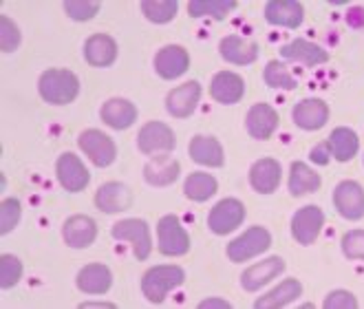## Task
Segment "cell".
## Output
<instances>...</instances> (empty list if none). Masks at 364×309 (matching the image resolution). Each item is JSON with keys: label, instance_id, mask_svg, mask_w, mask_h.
Segmentation results:
<instances>
[{"label": "cell", "instance_id": "cell-1", "mask_svg": "<svg viewBox=\"0 0 364 309\" xmlns=\"http://www.w3.org/2000/svg\"><path fill=\"white\" fill-rule=\"evenodd\" d=\"M38 93L55 106L71 104L80 95V80L69 69H47L38 80Z\"/></svg>", "mask_w": 364, "mask_h": 309}, {"label": "cell", "instance_id": "cell-2", "mask_svg": "<svg viewBox=\"0 0 364 309\" xmlns=\"http://www.w3.org/2000/svg\"><path fill=\"white\" fill-rule=\"evenodd\" d=\"M183 281H186V272L179 265H155V268H151L144 274L141 292L148 303L161 305L170 292L183 285Z\"/></svg>", "mask_w": 364, "mask_h": 309}, {"label": "cell", "instance_id": "cell-3", "mask_svg": "<svg viewBox=\"0 0 364 309\" xmlns=\"http://www.w3.org/2000/svg\"><path fill=\"white\" fill-rule=\"evenodd\" d=\"M111 236L117 241H128L133 248L137 261H146L151 256L153 241H151V226L144 219H124L111 228Z\"/></svg>", "mask_w": 364, "mask_h": 309}, {"label": "cell", "instance_id": "cell-4", "mask_svg": "<svg viewBox=\"0 0 364 309\" xmlns=\"http://www.w3.org/2000/svg\"><path fill=\"white\" fill-rule=\"evenodd\" d=\"M159 252L164 256H183L190 250V234L181 226L177 214H166L157 224Z\"/></svg>", "mask_w": 364, "mask_h": 309}, {"label": "cell", "instance_id": "cell-5", "mask_svg": "<svg viewBox=\"0 0 364 309\" xmlns=\"http://www.w3.org/2000/svg\"><path fill=\"white\" fill-rule=\"evenodd\" d=\"M269 246H272V234L261 226H254L245 230L239 239L228 243V258L234 263H243L267 252Z\"/></svg>", "mask_w": 364, "mask_h": 309}, {"label": "cell", "instance_id": "cell-6", "mask_svg": "<svg viewBox=\"0 0 364 309\" xmlns=\"http://www.w3.org/2000/svg\"><path fill=\"white\" fill-rule=\"evenodd\" d=\"M77 146L82 148L84 154H89V159L97 168H106V166H111L117 159L115 142L102 130H95V128L82 130L80 137H77Z\"/></svg>", "mask_w": 364, "mask_h": 309}, {"label": "cell", "instance_id": "cell-7", "mask_svg": "<svg viewBox=\"0 0 364 309\" xmlns=\"http://www.w3.org/2000/svg\"><path fill=\"white\" fill-rule=\"evenodd\" d=\"M137 146H139L141 152L159 157V154H168V152L175 150L177 137H175L173 128H170L168 124H164V122H148L139 130Z\"/></svg>", "mask_w": 364, "mask_h": 309}, {"label": "cell", "instance_id": "cell-8", "mask_svg": "<svg viewBox=\"0 0 364 309\" xmlns=\"http://www.w3.org/2000/svg\"><path fill=\"white\" fill-rule=\"evenodd\" d=\"M245 221V206L239 201V199H223L217 206H214L208 214V228L214 234H230L237 230Z\"/></svg>", "mask_w": 364, "mask_h": 309}, {"label": "cell", "instance_id": "cell-9", "mask_svg": "<svg viewBox=\"0 0 364 309\" xmlns=\"http://www.w3.org/2000/svg\"><path fill=\"white\" fill-rule=\"evenodd\" d=\"M55 174H58L60 186L69 192H80L91 182V174H89L87 166H84L82 159L73 152L60 154L58 162H55Z\"/></svg>", "mask_w": 364, "mask_h": 309}, {"label": "cell", "instance_id": "cell-10", "mask_svg": "<svg viewBox=\"0 0 364 309\" xmlns=\"http://www.w3.org/2000/svg\"><path fill=\"white\" fill-rule=\"evenodd\" d=\"M333 206L342 219L360 221L364 216V188L358 182H340L333 190Z\"/></svg>", "mask_w": 364, "mask_h": 309}, {"label": "cell", "instance_id": "cell-11", "mask_svg": "<svg viewBox=\"0 0 364 309\" xmlns=\"http://www.w3.org/2000/svg\"><path fill=\"white\" fill-rule=\"evenodd\" d=\"M199 100H201V84L197 80H190V82L173 88V91L166 95V110L173 117L183 120L195 113L199 106Z\"/></svg>", "mask_w": 364, "mask_h": 309}, {"label": "cell", "instance_id": "cell-12", "mask_svg": "<svg viewBox=\"0 0 364 309\" xmlns=\"http://www.w3.org/2000/svg\"><path fill=\"white\" fill-rule=\"evenodd\" d=\"M323 226H325V212L318 206H305L291 219V234L301 246H311V243H316Z\"/></svg>", "mask_w": 364, "mask_h": 309}, {"label": "cell", "instance_id": "cell-13", "mask_svg": "<svg viewBox=\"0 0 364 309\" xmlns=\"http://www.w3.org/2000/svg\"><path fill=\"white\" fill-rule=\"evenodd\" d=\"M62 236L64 243L73 250H84L95 243L97 239V224L87 216V214H73L64 221V228H62Z\"/></svg>", "mask_w": 364, "mask_h": 309}, {"label": "cell", "instance_id": "cell-14", "mask_svg": "<svg viewBox=\"0 0 364 309\" xmlns=\"http://www.w3.org/2000/svg\"><path fill=\"white\" fill-rule=\"evenodd\" d=\"M190 69V56L179 44L161 47L155 56V71L164 80H177Z\"/></svg>", "mask_w": 364, "mask_h": 309}, {"label": "cell", "instance_id": "cell-15", "mask_svg": "<svg viewBox=\"0 0 364 309\" xmlns=\"http://www.w3.org/2000/svg\"><path fill=\"white\" fill-rule=\"evenodd\" d=\"M294 124L303 130H320L329 122V106L325 100L311 98V100H301L294 110H291Z\"/></svg>", "mask_w": 364, "mask_h": 309}, {"label": "cell", "instance_id": "cell-16", "mask_svg": "<svg viewBox=\"0 0 364 309\" xmlns=\"http://www.w3.org/2000/svg\"><path fill=\"white\" fill-rule=\"evenodd\" d=\"M265 20L274 27L298 29L305 20V9L298 0H269L265 5Z\"/></svg>", "mask_w": 364, "mask_h": 309}, {"label": "cell", "instance_id": "cell-17", "mask_svg": "<svg viewBox=\"0 0 364 309\" xmlns=\"http://www.w3.org/2000/svg\"><path fill=\"white\" fill-rule=\"evenodd\" d=\"M278 124H281V117L269 104H254L245 115V128L254 140H269Z\"/></svg>", "mask_w": 364, "mask_h": 309}, {"label": "cell", "instance_id": "cell-18", "mask_svg": "<svg viewBox=\"0 0 364 309\" xmlns=\"http://www.w3.org/2000/svg\"><path fill=\"white\" fill-rule=\"evenodd\" d=\"M283 270H285V261L281 256H269L265 261H259L256 265H252V268H247L241 274V285L247 292H256V290H261L263 285H267L269 281H274L276 276H281Z\"/></svg>", "mask_w": 364, "mask_h": 309}, {"label": "cell", "instance_id": "cell-19", "mask_svg": "<svg viewBox=\"0 0 364 309\" xmlns=\"http://www.w3.org/2000/svg\"><path fill=\"white\" fill-rule=\"evenodd\" d=\"M95 206L104 214L124 212V210H128V208L133 206V192H131V188L119 184V182H109V184H104L97 190Z\"/></svg>", "mask_w": 364, "mask_h": 309}, {"label": "cell", "instance_id": "cell-20", "mask_svg": "<svg viewBox=\"0 0 364 309\" xmlns=\"http://www.w3.org/2000/svg\"><path fill=\"white\" fill-rule=\"evenodd\" d=\"M77 290L84 294H91V296H102L111 290L113 285V272L106 268L102 263H91V265H84V268L77 272Z\"/></svg>", "mask_w": 364, "mask_h": 309}, {"label": "cell", "instance_id": "cell-21", "mask_svg": "<svg viewBox=\"0 0 364 309\" xmlns=\"http://www.w3.org/2000/svg\"><path fill=\"white\" fill-rule=\"evenodd\" d=\"M210 95L219 104H237L245 95V80L232 71H221L210 82Z\"/></svg>", "mask_w": 364, "mask_h": 309}, {"label": "cell", "instance_id": "cell-22", "mask_svg": "<svg viewBox=\"0 0 364 309\" xmlns=\"http://www.w3.org/2000/svg\"><path fill=\"white\" fill-rule=\"evenodd\" d=\"M281 164L272 157H263L259 162H254L250 168V184L259 194H272L278 184H281Z\"/></svg>", "mask_w": 364, "mask_h": 309}, {"label": "cell", "instance_id": "cell-23", "mask_svg": "<svg viewBox=\"0 0 364 309\" xmlns=\"http://www.w3.org/2000/svg\"><path fill=\"white\" fill-rule=\"evenodd\" d=\"M281 56L285 60H291V62H301L305 66H320V64H327L329 62V53L318 47V44L309 42V40H303V38H296L287 44L281 47Z\"/></svg>", "mask_w": 364, "mask_h": 309}, {"label": "cell", "instance_id": "cell-24", "mask_svg": "<svg viewBox=\"0 0 364 309\" xmlns=\"http://www.w3.org/2000/svg\"><path fill=\"white\" fill-rule=\"evenodd\" d=\"M190 157L208 168H221L225 164V152L217 137L210 135H197L190 142Z\"/></svg>", "mask_w": 364, "mask_h": 309}, {"label": "cell", "instance_id": "cell-25", "mask_svg": "<svg viewBox=\"0 0 364 309\" xmlns=\"http://www.w3.org/2000/svg\"><path fill=\"white\" fill-rule=\"evenodd\" d=\"M219 53L225 62L230 64H252L259 58V44L256 42H250L241 36H225L221 42H219Z\"/></svg>", "mask_w": 364, "mask_h": 309}, {"label": "cell", "instance_id": "cell-26", "mask_svg": "<svg viewBox=\"0 0 364 309\" xmlns=\"http://www.w3.org/2000/svg\"><path fill=\"white\" fill-rule=\"evenodd\" d=\"M102 122L106 126H111L115 130H126L128 126H133L135 120H137V106L128 100H122V98H113L109 102H104L102 110Z\"/></svg>", "mask_w": 364, "mask_h": 309}, {"label": "cell", "instance_id": "cell-27", "mask_svg": "<svg viewBox=\"0 0 364 309\" xmlns=\"http://www.w3.org/2000/svg\"><path fill=\"white\" fill-rule=\"evenodd\" d=\"M84 58H87L91 66H97V69L111 66L117 60V42L106 33H95L84 44Z\"/></svg>", "mask_w": 364, "mask_h": 309}, {"label": "cell", "instance_id": "cell-28", "mask_svg": "<svg viewBox=\"0 0 364 309\" xmlns=\"http://www.w3.org/2000/svg\"><path fill=\"white\" fill-rule=\"evenodd\" d=\"M301 294H303V283L296 278H285L276 290L267 292L261 298H256L254 309H281V307L291 305Z\"/></svg>", "mask_w": 364, "mask_h": 309}, {"label": "cell", "instance_id": "cell-29", "mask_svg": "<svg viewBox=\"0 0 364 309\" xmlns=\"http://www.w3.org/2000/svg\"><path fill=\"white\" fill-rule=\"evenodd\" d=\"M179 172H181L179 162H170L164 157V154H159V157H155L153 162H148L144 166V179L151 186L166 188L179 179Z\"/></svg>", "mask_w": 364, "mask_h": 309}, {"label": "cell", "instance_id": "cell-30", "mask_svg": "<svg viewBox=\"0 0 364 309\" xmlns=\"http://www.w3.org/2000/svg\"><path fill=\"white\" fill-rule=\"evenodd\" d=\"M320 174L311 170L305 162H294L289 168V194L291 197H305L309 192L320 190Z\"/></svg>", "mask_w": 364, "mask_h": 309}, {"label": "cell", "instance_id": "cell-31", "mask_svg": "<svg viewBox=\"0 0 364 309\" xmlns=\"http://www.w3.org/2000/svg\"><path fill=\"white\" fill-rule=\"evenodd\" d=\"M329 148H331V154L338 159V162H351L358 150H360V140L355 135V130L347 128V126H338L331 130L329 135Z\"/></svg>", "mask_w": 364, "mask_h": 309}, {"label": "cell", "instance_id": "cell-32", "mask_svg": "<svg viewBox=\"0 0 364 309\" xmlns=\"http://www.w3.org/2000/svg\"><path fill=\"white\" fill-rule=\"evenodd\" d=\"M219 190V184L212 174L208 172H192L188 174V179L183 184V192L192 201H208L210 197H214Z\"/></svg>", "mask_w": 364, "mask_h": 309}, {"label": "cell", "instance_id": "cell-33", "mask_svg": "<svg viewBox=\"0 0 364 309\" xmlns=\"http://www.w3.org/2000/svg\"><path fill=\"white\" fill-rule=\"evenodd\" d=\"M237 7H239L237 0H192L188 5V14L192 18L210 16L214 20H225L228 14H232Z\"/></svg>", "mask_w": 364, "mask_h": 309}, {"label": "cell", "instance_id": "cell-34", "mask_svg": "<svg viewBox=\"0 0 364 309\" xmlns=\"http://www.w3.org/2000/svg\"><path fill=\"white\" fill-rule=\"evenodd\" d=\"M141 11L155 25H166V22H170L177 16L179 3L177 0H144Z\"/></svg>", "mask_w": 364, "mask_h": 309}, {"label": "cell", "instance_id": "cell-35", "mask_svg": "<svg viewBox=\"0 0 364 309\" xmlns=\"http://www.w3.org/2000/svg\"><path fill=\"white\" fill-rule=\"evenodd\" d=\"M263 78H265V84L272 88H283V91H296L298 88L296 78L287 71V66L283 62H276V60L267 62Z\"/></svg>", "mask_w": 364, "mask_h": 309}, {"label": "cell", "instance_id": "cell-36", "mask_svg": "<svg viewBox=\"0 0 364 309\" xmlns=\"http://www.w3.org/2000/svg\"><path fill=\"white\" fill-rule=\"evenodd\" d=\"M20 278H23V263H20V258H16L14 254L0 256V287L9 290V287L18 285Z\"/></svg>", "mask_w": 364, "mask_h": 309}, {"label": "cell", "instance_id": "cell-37", "mask_svg": "<svg viewBox=\"0 0 364 309\" xmlns=\"http://www.w3.org/2000/svg\"><path fill=\"white\" fill-rule=\"evenodd\" d=\"M62 7L71 20H80V22L95 18L102 9V5L95 3V0H67Z\"/></svg>", "mask_w": 364, "mask_h": 309}, {"label": "cell", "instance_id": "cell-38", "mask_svg": "<svg viewBox=\"0 0 364 309\" xmlns=\"http://www.w3.org/2000/svg\"><path fill=\"white\" fill-rule=\"evenodd\" d=\"M20 214H23V208H20L18 199H5L0 204V232L9 234L18 224H20Z\"/></svg>", "mask_w": 364, "mask_h": 309}, {"label": "cell", "instance_id": "cell-39", "mask_svg": "<svg viewBox=\"0 0 364 309\" xmlns=\"http://www.w3.org/2000/svg\"><path fill=\"white\" fill-rule=\"evenodd\" d=\"M20 40H23V38H20L16 22L11 18H7V16L0 18V47H3V51L14 53L20 47Z\"/></svg>", "mask_w": 364, "mask_h": 309}, {"label": "cell", "instance_id": "cell-40", "mask_svg": "<svg viewBox=\"0 0 364 309\" xmlns=\"http://www.w3.org/2000/svg\"><path fill=\"white\" fill-rule=\"evenodd\" d=\"M342 254L351 261H364V230H351L342 236Z\"/></svg>", "mask_w": 364, "mask_h": 309}, {"label": "cell", "instance_id": "cell-41", "mask_svg": "<svg viewBox=\"0 0 364 309\" xmlns=\"http://www.w3.org/2000/svg\"><path fill=\"white\" fill-rule=\"evenodd\" d=\"M323 307L325 309H358V298L347 290H333L331 294H327Z\"/></svg>", "mask_w": 364, "mask_h": 309}, {"label": "cell", "instance_id": "cell-42", "mask_svg": "<svg viewBox=\"0 0 364 309\" xmlns=\"http://www.w3.org/2000/svg\"><path fill=\"white\" fill-rule=\"evenodd\" d=\"M309 157H311V162H314V164H318V166H327V164H329V159H331V148H329V142H323V144L314 146V148H311V152H309Z\"/></svg>", "mask_w": 364, "mask_h": 309}, {"label": "cell", "instance_id": "cell-43", "mask_svg": "<svg viewBox=\"0 0 364 309\" xmlns=\"http://www.w3.org/2000/svg\"><path fill=\"white\" fill-rule=\"evenodd\" d=\"M347 22H349L353 29H362L364 27V9L362 7H353L347 14Z\"/></svg>", "mask_w": 364, "mask_h": 309}, {"label": "cell", "instance_id": "cell-44", "mask_svg": "<svg viewBox=\"0 0 364 309\" xmlns=\"http://www.w3.org/2000/svg\"><path fill=\"white\" fill-rule=\"evenodd\" d=\"M212 307H217V309H230L232 305L223 298H205L199 303V309H212Z\"/></svg>", "mask_w": 364, "mask_h": 309}, {"label": "cell", "instance_id": "cell-45", "mask_svg": "<svg viewBox=\"0 0 364 309\" xmlns=\"http://www.w3.org/2000/svg\"><path fill=\"white\" fill-rule=\"evenodd\" d=\"M80 307H109V309H113L115 305L113 303H82Z\"/></svg>", "mask_w": 364, "mask_h": 309}]
</instances>
